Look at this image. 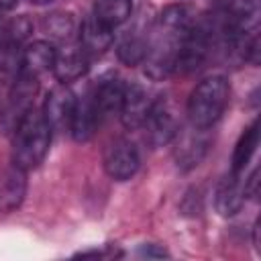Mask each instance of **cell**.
Here are the masks:
<instances>
[{"mask_svg":"<svg viewBox=\"0 0 261 261\" xmlns=\"http://www.w3.org/2000/svg\"><path fill=\"white\" fill-rule=\"evenodd\" d=\"M192 14L181 4H171L161 10L145 35L143 69L151 80H163L175 71L186 35L192 24Z\"/></svg>","mask_w":261,"mask_h":261,"instance_id":"6da1fadb","label":"cell"},{"mask_svg":"<svg viewBox=\"0 0 261 261\" xmlns=\"http://www.w3.org/2000/svg\"><path fill=\"white\" fill-rule=\"evenodd\" d=\"M51 126L43 112L31 108L12 130V163L24 171L39 167L51 147Z\"/></svg>","mask_w":261,"mask_h":261,"instance_id":"7a4b0ae2","label":"cell"},{"mask_svg":"<svg viewBox=\"0 0 261 261\" xmlns=\"http://www.w3.org/2000/svg\"><path fill=\"white\" fill-rule=\"evenodd\" d=\"M230 98V86L224 75L204 77L188 98V118L192 126L210 128L222 116Z\"/></svg>","mask_w":261,"mask_h":261,"instance_id":"3957f363","label":"cell"},{"mask_svg":"<svg viewBox=\"0 0 261 261\" xmlns=\"http://www.w3.org/2000/svg\"><path fill=\"white\" fill-rule=\"evenodd\" d=\"M259 0H228L222 12L220 29L226 43L234 49L247 35L257 31L259 24Z\"/></svg>","mask_w":261,"mask_h":261,"instance_id":"277c9868","label":"cell"},{"mask_svg":"<svg viewBox=\"0 0 261 261\" xmlns=\"http://www.w3.org/2000/svg\"><path fill=\"white\" fill-rule=\"evenodd\" d=\"M37 90H39V77L22 73V71H18L14 75L12 90H10L8 98H6L4 110L0 114V126H2L4 133H12L16 128V124L20 122V118L31 108H35L33 102H35Z\"/></svg>","mask_w":261,"mask_h":261,"instance_id":"5b68a950","label":"cell"},{"mask_svg":"<svg viewBox=\"0 0 261 261\" xmlns=\"http://www.w3.org/2000/svg\"><path fill=\"white\" fill-rule=\"evenodd\" d=\"M212 33H214V29L210 27V22L192 20L190 31L184 41V47H181V53H179V59H177V65H175V71L192 73L206 61V57L210 53V45H212Z\"/></svg>","mask_w":261,"mask_h":261,"instance_id":"8992f818","label":"cell"},{"mask_svg":"<svg viewBox=\"0 0 261 261\" xmlns=\"http://www.w3.org/2000/svg\"><path fill=\"white\" fill-rule=\"evenodd\" d=\"M145 128V137L153 147H161L167 145L175 139L177 130H179V120L175 116L173 106L163 100V98H155L153 106L143 122Z\"/></svg>","mask_w":261,"mask_h":261,"instance_id":"52a82bcc","label":"cell"},{"mask_svg":"<svg viewBox=\"0 0 261 261\" xmlns=\"http://www.w3.org/2000/svg\"><path fill=\"white\" fill-rule=\"evenodd\" d=\"M102 163H104V171L112 179L126 181L137 173L141 165L139 149L126 139H114L106 145L102 153Z\"/></svg>","mask_w":261,"mask_h":261,"instance_id":"ba28073f","label":"cell"},{"mask_svg":"<svg viewBox=\"0 0 261 261\" xmlns=\"http://www.w3.org/2000/svg\"><path fill=\"white\" fill-rule=\"evenodd\" d=\"M73 108H75V94L65 84H59L47 94L41 112L49 122L51 130H69Z\"/></svg>","mask_w":261,"mask_h":261,"instance_id":"9c48e42d","label":"cell"},{"mask_svg":"<svg viewBox=\"0 0 261 261\" xmlns=\"http://www.w3.org/2000/svg\"><path fill=\"white\" fill-rule=\"evenodd\" d=\"M88 55L80 47V43H63V47L55 49V61H53V75L59 84H71L80 80L88 71Z\"/></svg>","mask_w":261,"mask_h":261,"instance_id":"30bf717a","label":"cell"},{"mask_svg":"<svg viewBox=\"0 0 261 261\" xmlns=\"http://www.w3.org/2000/svg\"><path fill=\"white\" fill-rule=\"evenodd\" d=\"M153 100L151 98V92L141 86V84H126V90H124V98H122V106H120V120L126 128L130 130H137V128H143V122L153 106Z\"/></svg>","mask_w":261,"mask_h":261,"instance_id":"8fae6325","label":"cell"},{"mask_svg":"<svg viewBox=\"0 0 261 261\" xmlns=\"http://www.w3.org/2000/svg\"><path fill=\"white\" fill-rule=\"evenodd\" d=\"M208 128H198L192 126L186 130H177L175 139H177V147H175V161L181 169H192L196 167L202 157L208 151V137H206Z\"/></svg>","mask_w":261,"mask_h":261,"instance_id":"7c38bea8","label":"cell"},{"mask_svg":"<svg viewBox=\"0 0 261 261\" xmlns=\"http://www.w3.org/2000/svg\"><path fill=\"white\" fill-rule=\"evenodd\" d=\"M27 196V171L18 165L0 169V214L14 212Z\"/></svg>","mask_w":261,"mask_h":261,"instance_id":"4fadbf2b","label":"cell"},{"mask_svg":"<svg viewBox=\"0 0 261 261\" xmlns=\"http://www.w3.org/2000/svg\"><path fill=\"white\" fill-rule=\"evenodd\" d=\"M100 124H102V118L98 114L92 90H88L82 98H75V108H73V116L69 122V133L75 141H88L94 137V133L98 130Z\"/></svg>","mask_w":261,"mask_h":261,"instance_id":"5bb4252c","label":"cell"},{"mask_svg":"<svg viewBox=\"0 0 261 261\" xmlns=\"http://www.w3.org/2000/svg\"><path fill=\"white\" fill-rule=\"evenodd\" d=\"M124 90H126V84L116 75L102 77L96 84V88H92V96H94V102H96V108H98V114H100L102 122L106 118H112V116L120 114Z\"/></svg>","mask_w":261,"mask_h":261,"instance_id":"9a60e30c","label":"cell"},{"mask_svg":"<svg viewBox=\"0 0 261 261\" xmlns=\"http://www.w3.org/2000/svg\"><path fill=\"white\" fill-rule=\"evenodd\" d=\"M114 41V33L110 27H106L104 22H100L94 14L88 16L82 24H80V33H77V43L80 47L86 51L88 57L92 55H102L110 49Z\"/></svg>","mask_w":261,"mask_h":261,"instance_id":"2e32d148","label":"cell"},{"mask_svg":"<svg viewBox=\"0 0 261 261\" xmlns=\"http://www.w3.org/2000/svg\"><path fill=\"white\" fill-rule=\"evenodd\" d=\"M245 184L241 181V173H228L220 179L216 194H214V206L220 216H234L245 202Z\"/></svg>","mask_w":261,"mask_h":261,"instance_id":"e0dca14e","label":"cell"},{"mask_svg":"<svg viewBox=\"0 0 261 261\" xmlns=\"http://www.w3.org/2000/svg\"><path fill=\"white\" fill-rule=\"evenodd\" d=\"M53 61H55V45L49 41H33L22 49L18 71L39 77L41 73L53 69Z\"/></svg>","mask_w":261,"mask_h":261,"instance_id":"ac0fdd59","label":"cell"},{"mask_svg":"<svg viewBox=\"0 0 261 261\" xmlns=\"http://www.w3.org/2000/svg\"><path fill=\"white\" fill-rule=\"evenodd\" d=\"M133 12V2L130 0H94V16L104 22L110 29L120 27L122 22L128 20Z\"/></svg>","mask_w":261,"mask_h":261,"instance_id":"d6986e66","label":"cell"},{"mask_svg":"<svg viewBox=\"0 0 261 261\" xmlns=\"http://www.w3.org/2000/svg\"><path fill=\"white\" fill-rule=\"evenodd\" d=\"M259 145V122L253 120L241 135V139L237 141V147H234V153H232V173H243L245 167L249 165L255 149Z\"/></svg>","mask_w":261,"mask_h":261,"instance_id":"ffe728a7","label":"cell"},{"mask_svg":"<svg viewBox=\"0 0 261 261\" xmlns=\"http://www.w3.org/2000/svg\"><path fill=\"white\" fill-rule=\"evenodd\" d=\"M145 33H130L124 35V39L118 43V57L120 61H124L126 65H139L143 61L145 55Z\"/></svg>","mask_w":261,"mask_h":261,"instance_id":"44dd1931","label":"cell"},{"mask_svg":"<svg viewBox=\"0 0 261 261\" xmlns=\"http://www.w3.org/2000/svg\"><path fill=\"white\" fill-rule=\"evenodd\" d=\"M45 31L51 39L55 41H63L67 43L71 39V35L75 33V22L73 16L67 12H53L45 18Z\"/></svg>","mask_w":261,"mask_h":261,"instance_id":"7402d4cb","label":"cell"},{"mask_svg":"<svg viewBox=\"0 0 261 261\" xmlns=\"http://www.w3.org/2000/svg\"><path fill=\"white\" fill-rule=\"evenodd\" d=\"M139 255H147V257H165L167 253L163 249H155V245H143L139 249Z\"/></svg>","mask_w":261,"mask_h":261,"instance_id":"603a6c76","label":"cell"},{"mask_svg":"<svg viewBox=\"0 0 261 261\" xmlns=\"http://www.w3.org/2000/svg\"><path fill=\"white\" fill-rule=\"evenodd\" d=\"M120 253L116 251H102V249H96V251H82L77 253V257H116Z\"/></svg>","mask_w":261,"mask_h":261,"instance_id":"cb8c5ba5","label":"cell"},{"mask_svg":"<svg viewBox=\"0 0 261 261\" xmlns=\"http://www.w3.org/2000/svg\"><path fill=\"white\" fill-rule=\"evenodd\" d=\"M16 2H18V0H0V8H6V10H8V8H12Z\"/></svg>","mask_w":261,"mask_h":261,"instance_id":"d4e9b609","label":"cell"},{"mask_svg":"<svg viewBox=\"0 0 261 261\" xmlns=\"http://www.w3.org/2000/svg\"><path fill=\"white\" fill-rule=\"evenodd\" d=\"M33 4H47V2H51V0H31Z\"/></svg>","mask_w":261,"mask_h":261,"instance_id":"484cf974","label":"cell"}]
</instances>
